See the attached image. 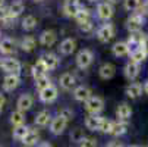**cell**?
<instances>
[{
	"mask_svg": "<svg viewBox=\"0 0 148 147\" xmlns=\"http://www.w3.org/2000/svg\"><path fill=\"white\" fill-rule=\"evenodd\" d=\"M92 59H94V55H92V52L91 50H88V49H84V50H81L78 55H76V66L79 68V69H87L91 63H92Z\"/></svg>",
	"mask_w": 148,
	"mask_h": 147,
	"instance_id": "1",
	"label": "cell"
},
{
	"mask_svg": "<svg viewBox=\"0 0 148 147\" xmlns=\"http://www.w3.org/2000/svg\"><path fill=\"white\" fill-rule=\"evenodd\" d=\"M85 109L87 112H90L91 115H98L103 109H104V101L101 97L98 96H91L87 101H85Z\"/></svg>",
	"mask_w": 148,
	"mask_h": 147,
	"instance_id": "2",
	"label": "cell"
},
{
	"mask_svg": "<svg viewBox=\"0 0 148 147\" xmlns=\"http://www.w3.org/2000/svg\"><path fill=\"white\" fill-rule=\"evenodd\" d=\"M144 24H145L144 16L139 15V13H134L128 18V21H126V28L131 31V34L132 32H139L142 30Z\"/></svg>",
	"mask_w": 148,
	"mask_h": 147,
	"instance_id": "3",
	"label": "cell"
},
{
	"mask_svg": "<svg viewBox=\"0 0 148 147\" xmlns=\"http://www.w3.org/2000/svg\"><path fill=\"white\" fill-rule=\"evenodd\" d=\"M97 37L101 43H109V41L114 37V27L113 24H104L98 28L97 31Z\"/></svg>",
	"mask_w": 148,
	"mask_h": 147,
	"instance_id": "4",
	"label": "cell"
},
{
	"mask_svg": "<svg viewBox=\"0 0 148 147\" xmlns=\"http://www.w3.org/2000/svg\"><path fill=\"white\" fill-rule=\"evenodd\" d=\"M66 125H68V121L65 118H62L60 115H57L50 122V133L53 135H60L63 131L66 130Z\"/></svg>",
	"mask_w": 148,
	"mask_h": 147,
	"instance_id": "5",
	"label": "cell"
},
{
	"mask_svg": "<svg viewBox=\"0 0 148 147\" xmlns=\"http://www.w3.org/2000/svg\"><path fill=\"white\" fill-rule=\"evenodd\" d=\"M114 15V9H113V5L109 3V2H103L97 6V16L103 21H109L112 16Z\"/></svg>",
	"mask_w": 148,
	"mask_h": 147,
	"instance_id": "6",
	"label": "cell"
},
{
	"mask_svg": "<svg viewBox=\"0 0 148 147\" xmlns=\"http://www.w3.org/2000/svg\"><path fill=\"white\" fill-rule=\"evenodd\" d=\"M57 96H59V91H57V88L53 86V84L49 86L47 88L40 91V100L43 103H51V101H54L57 99Z\"/></svg>",
	"mask_w": 148,
	"mask_h": 147,
	"instance_id": "7",
	"label": "cell"
},
{
	"mask_svg": "<svg viewBox=\"0 0 148 147\" xmlns=\"http://www.w3.org/2000/svg\"><path fill=\"white\" fill-rule=\"evenodd\" d=\"M142 40H144V34L141 32H132L128 38V41H126V44H128L129 47V55L138 49H141V44H142Z\"/></svg>",
	"mask_w": 148,
	"mask_h": 147,
	"instance_id": "8",
	"label": "cell"
},
{
	"mask_svg": "<svg viewBox=\"0 0 148 147\" xmlns=\"http://www.w3.org/2000/svg\"><path fill=\"white\" fill-rule=\"evenodd\" d=\"M82 9L81 3H79V0H66L65 5H63V12H65V15L68 16H76L78 12Z\"/></svg>",
	"mask_w": 148,
	"mask_h": 147,
	"instance_id": "9",
	"label": "cell"
},
{
	"mask_svg": "<svg viewBox=\"0 0 148 147\" xmlns=\"http://www.w3.org/2000/svg\"><path fill=\"white\" fill-rule=\"evenodd\" d=\"M3 71H6L9 74L19 75V72H21V63H19V60L18 59H13V57L3 59Z\"/></svg>",
	"mask_w": 148,
	"mask_h": 147,
	"instance_id": "10",
	"label": "cell"
},
{
	"mask_svg": "<svg viewBox=\"0 0 148 147\" xmlns=\"http://www.w3.org/2000/svg\"><path fill=\"white\" fill-rule=\"evenodd\" d=\"M116 115L119 118V121H123V122H128L132 116V108L129 106L128 103H120L117 109H116Z\"/></svg>",
	"mask_w": 148,
	"mask_h": 147,
	"instance_id": "11",
	"label": "cell"
},
{
	"mask_svg": "<svg viewBox=\"0 0 148 147\" xmlns=\"http://www.w3.org/2000/svg\"><path fill=\"white\" fill-rule=\"evenodd\" d=\"M32 103H34V99L31 94H22L19 99H18V103H16V106H18V110L21 112H27L32 108Z\"/></svg>",
	"mask_w": 148,
	"mask_h": 147,
	"instance_id": "12",
	"label": "cell"
},
{
	"mask_svg": "<svg viewBox=\"0 0 148 147\" xmlns=\"http://www.w3.org/2000/svg\"><path fill=\"white\" fill-rule=\"evenodd\" d=\"M19 82H21L19 75H16V74H9V75H6V78H5V81H3V90H5V91H13V90L19 86Z\"/></svg>",
	"mask_w": 148,
	"mask_h": 147,
	"instance_id": "13",
	"label": "cell"
},
{
	"mask_svg": "<svg viewBox=\"0 0 148 147\" xmlns=\"http://www.w3.org/2000/svg\"><path fill=\"white\" fill-rule=\"evenodd\" d=\"M56 40H57V35L51 30H46V31L41 32V35H40V43L43 46H46V47H51L56 43Z\"/></svg>",
	"mask_w": 148,
	"mask_h": 147,
	"instance_id": "14",
	"label": "cell"
},
{
	"mask_svg": "<svg viewBox=\"0 0 148 147\" xmlns=\"http://www.w3.org/2000/svg\"><path fill=\"white\" fill-rule=\"evenodd\" d=\"M123 72H125V77L128 78V79H135V78L139 75V63L129 60L128 63L125 65Z\"/></svg>",
	"mask_w": 148,
	"mask_h": 147,
	"instance_id": "15",
	"label": "cell"
},
{
	"mask_svg": "<svg viewBox=\"0 0 148 147\" xmlns=\"http://www.w3.org/2000/svg\"><path fill=\"white\" fill-rule=\"evenodd\" d=\"M103 116L100 115H90L87 116L85 119V127L91 131H100V127H101V124H103Z\"/></svg>",
	"mask_w": 148,
	"mask_h": 147,
	"instance_id": "16",
	"label": "cell"
},
{
	"mask_svg": "<svg viewBox=\"0 0 148 147\" xmlns=\"http://www.w3.org/2000/svg\"><path fill=\"white\" fill-rule=\"evenodd\" d=\"M75 49H76V41H75L73 38H65V40L60 43V47H59L60 53L65 55V56L72 55V53L75 52Z\"/></svg>",
	"mask_w": 148,
	"mask_h": 147,
	"instance_id": "17",
	"label": "cell"
},
{
	"mask_svg": "<svg viewBox=\"0 0 148 147\" xmlns=\"http://www.w3.org/2000/svg\"><path fill=\"white\" fill-rule=\"evenodd\" d=\"M75 84H76L75 75H72L71 72L62 74V77H60V87H62L63 90H72V88L75 87Z\"/></svg>",
	"mask_w": 148,
	"mask_h": 147,
	"instance_id": "18",
	"label": "cell"
},
{
	"mask_svg": "<svg viewBox=\"0 0 148 147\" xmlns=\"http://www.w3.org/2000/svg\"><path fill=\"white\" fill-rule=\"evenodd\" d=\"M73 97L78 101H84V103H85L91 97V90L88 87H85V86H79V87H76L73 90Z\"/></svg>",
	"mask_w": 148,
	"mask_h": 147,
	"instance_id": "19",
	"label": "cell"
},
{
	"mask_svg": "<svg viewBox=\"0 0 148 147\" xmlns=\"http://www.w3.org/2000/svg\"><path fill=\"white\" fill-rule=\"evenodd\" d=\"M98 74L103 79H110L116 74V66L113 63H103L98 69Z\"/></svg>",
	"mask_w": 148,
	"mask_h": 147,
	"instance_id": "20",
	"label": "cell"
},
{
	"mask_svg": "<svg viewBox=\"0 0 148 147\" xmlns=\"http://www.w3.org/2000/svg\"><path fill=\"white\" fill-rule=\"evenodd\" d=\"M47 71H49V68L46 66V63L41 59H38L35 62V65L32 66V77H34V79H38L41 77H46Z\"/></svg>",
	"mask_w": 148,
	"mask_h": 147,
	"instance_id": "21",
	"label": "cell"
},
{
	"mask_svg": "<svg viewBox=\"0 0 148 147\" xmlns=\"http://www.w3.org/2000/svg\"><path fill=\"white\" fill-rule=\"evenodd\" d=\"M126 133H128V122H123V121L113 122V128L110 131V135H113V137H122Z\"/></svg>",
	"mask_w": 148,
	"mask_h": 147,
	"instance_id": "22",
	"label": "cell"
},
{
	"mask_svg": "<svg viewBox=\"0 0 148 147\" xmlns=\"http://www.w3.org/2000/svg\"><path fill=\"white\" fill-rule=\"evenodd\" d=\"M37 127H46L49 125V122H51V116H50V112L49 110H41L35 115V119H34Z\"/></svg>",
	"mask_w": 148,
	"mask_h": 147,
	"instance_id": "23",
	"label": "cell"
},
{
	"mask_svg": "<svg viewBox=\"0 0 148 147\" xmlns=\"http://www.w3.org/2000/svg\"><path fill=\"white\" fill-rule=\"evenodd\" d=\"M141 94H142V86L139 82H131L126 87V96L131 99H138Z\"/></svg>",
	"mask_w": 148,
	"mask_h": 147,
	"instance_id": "24",
	"label": "cell"
},
{
	"mask_svg": "<svg viewBox=\"0 0 148 147\" xmlns=\"http://www.w3.org/2000/svg\"><path fill=\"white\" fill-rule=\"evenodd\" d=\"M40 59L46 63V66L49 68V71H50V69H56L57 65H59V59H57V56L53 55V53H44Z\"/></svg>",
	"mask_w": 148,
	"mask_h": 147,
	"instance_id": "25",
	"label": "cell"
},
{
	"mask_svg": "<svg viewBox=\"0 0 148 147\" xmlns=\"http://www.w3.org/2000/svg\"><path fill=\"white\" fill-rule=\"evenodd\" d=\"M38 140H40V133H38V130L29 128V131H28V134L25 135V138L22 140V143H24L27 147H31V146H35Z\"/></svg>",
	"mask_w": 148,
	"mask_h": 147,
	"instance_id": "26",
	"label": "cell"
},
{
	"mask_svg": "<svg viewBox=\"0 0 148 147\" xmlns=\"http://www.w3.org/2000/svg\"><path fill=\"white\" fill-rule=\"evenodd\" d=\"M112 52H113L114 56L122 57V56L129 55V47H128V44H126L125 41H117V43L112 47Z\"/></svg>",
	"mask_w": 148,
	"mask_h": 147,
	"instance_id": "27",
	"label": "cell"
},
{
	"mask_svg": "<svg viewBox=\"0 0 148 147\" xmlns=\"http://www.w3.org/2000/svg\"><path fill=\"white\" fill-rule=\"evenodd\" d=\"M15 50V43L12 38H3L0 41V53L3 55H10Z\"/></svg>",
	"mask_w": 148,
	"mask_h": 147,
	"instance_id": "28",
	"label": "cell"
},
{
	"mask_svg": "<svg viewBox=\"0 0 148 147\" xmlns=\"http://www.w3.org/2000/svg\"><path fill=\"white\" fill-rule=\"evenodd\" d=\"M75 19H76V22H78L79 25H82V24L88 22V21H91V12H90V9L82 8V9L78 12V15L75 16Z\"/></svg>",
	"mask_w": 148,
	"mask_h": 147,
	"instance_id": "29",
	"label": "cell"
},
{
	"mask_svg": "<svg viewBox=\"0 0 148 147\" xmlns=\"http://www.w3.org/2000/svg\"><path fill=\"white\" fill-rule=\"evenodd\" d=\"M24 12V3L22 2H13L10 6H9V16L10 18H16V16H19L21 13Z\"/></svg>",
	"mask_w": 148,
	"mask_h": 147,
	"instance_id": "30",
	"label": "cell"
},
{
	"mask_svg": "<svg viewBox=\"0 0 148 147\" xmlns=\"http://www.w3.org/2000/svg\"><path fill=\"white\" fill-rule=\"evenodd\" d=\"M10 122H12L13 127L24 125V122H25V115H24V112H21V110L12 112V115H10Z\"/></svg>",
	"mask_w": 148,
	"mask_h": 147,
	"instance_id": "31",
	"label": "cell"
},
{
	"mask_svg": "<svg viewBox=\"0 0 148 147\" xmlns=\"http://www.w3.org/2000/svg\"><path fill=\"white\" fill-rule=\"evenodd\" d=\"M28 131H29V128L25 127V125H19V127H15V128H13V138H16V140H19V141H22V140L25 138V135L28 134Z\"/></svg>",
	"mask_w": 148,
	"mask_h": 147,
	"instance_id": "32",
	"label": "cell"
},
{
	"mask_svg": "<svg viewBox=\"0 0 148 147\" xmlns=\"http://www.w3.org/2000/svg\"><path fill=\"white\" fill-rule=\"evenodd\" d=\"M35 38L34 37H25L22 40V43H21V47H22L24 52H32L35 49Z\"/></svg>",
	"mask_w": 148,
	"mask_h": 147,
	"instance_id": "33",
	"label": "cell"
},
{
	"mask_svg": "<svg viewBox=\"0 0 148 147\" xmlns=\"http://www.w3.org/2000/svg\"><path fill=\"white\" fill-rule=\"evenodd\" d=\"M35 27H37V19H35L32 15L25 16V19L22 21V28H24L25 31H31V30H34Z\"/></svg>",
	"mask_w": 148,
	"mask_h": 147,
	"instance_id": "34",
	"label": "cell"
},
{
	"mask_svg": "<svg viewBox=\"0 0 148 147\" xmlns=\"http://www.w3.org/2000/svg\"><path fill=\"white\" fill-rule=\"evenodd\" d=\"M147 53L142 50V49H138V50H135V52H132L131 53V60L132 62H136V63H141V62H144L145 59H147Z\"/></svg>",
	"mask_w": 148,
	"mask_h": 147,
	"instance_id": "35",
	"label": "cell"
},
{
	"mask_svg": "<svg viewBox=\"0 0 148 147\" xmlns=\"http://www.w3.org/2000/svg\"><path fill=\"white\" fill-rule=\"evenodd\" d=\"M84 138H85V135H84V131H82L81 128H75V130L71 131V140H72L73 143L79 144Z\"/></svg>",
	"mask_w": 148,
	"mask_h": 147,
	"instance_id": "36",
	"label": "cell"
},
{
	"mask_svg": "<svg viewBox=\"0 0 148 147\" xmlns=\"http://www.w3.org/2000/svg\"><path fill=\"white\" fill-rule=\"evenodd\" d=\"M49 86H51V84H50V79L47 78V75H46V77H41V78H38V79H35V87H37L38 91L47 88Z\"/></svg>",
	"mask_w": 148,
	"mask_h": 147,
	"instance_id": "37",
	"label": "cell"
},
{
	"mask_svg": "<svg viewBox=\"0 0 148 147\" xmlns=\"http://www.w3.org/2000/svg\"><path fill=\"white\" fill-rule=\"evenodd\" d=\"M123 6L126 10H136L141 6V0H123Z\"/></svg>",
	"mask_w": 148,
	"mask_h": 147,
	"instance_id": "38",
	"label": "cell"
},
{
	"mask_svg": "<svg viewBox=\"0 0 148 147\" xmlns=\"http://www.w3.org/2000/svg\"><path fill=\"white\" fill-rule=\"evenodd\" d=\"M112 128H113V121L104 118V119H103V124H101V127H100V133H103V134H110Z\"/></svg>",
	"mask_w": 148,
	"mask_h": 147,
	"instance_id": "39",
	"label": "cell"
},
{
	"mask_svg": "<svg viewBox=\"0 0 148 147\" xmlns=\"http://www.w3.org/2000/svg\"><path fill=\"white\" fill-rule=\"evenodd\" d=\"M78 147H97V141L91 137H85L78 144Z\"/></svg>",
	"mask_w": 148,
	"mask_h": 147,
	"instance_id": "40",
	"label": "cell"
},
{
	"mask_svg": "<svg viewBox=\"0 0 148 147\" xmlns=\"http://www.w3.org/2000/svg\"><path fill=\"white\" fill-rule=\"evenodd\" d=\"M59 115H60L62 118H65L66 121H71V119L73 118V112H72L71 109H68V108H63V109H60Z\"/></svg>",
	"mask_w": 148,
	"mask_h": 147,
	"instance_id": "41",
	"label": "cell"
},
{
	"mask_svg": "<svg viewBox=\"0 0 148 147\" xmlns=\"http://www.w3.org/2000/svg\"><path fill=\"white\" fill-rule=\"evenodd\" d=\"M79 27H81V30H82L84 32H91V31H92V28H94V24L91 22V21H88V22L82 24V25H79Z\"/></svg>",
	"mask_w": 148,
	"mask_h": 147,
	"instance_id": "42",
	"label": "cell"
},
{
	"mask_svg": "<svg viewBox=\"0 0 148 147\" xmlns=\"http://www.w3.org/2000/svg\"><path fill=\"white\" fill-rule=\"evenodd\" d=\"M8 16H9V8H5V6L2 5V6H0V21L3 22Z\"/></svg>",
	"mask_w": 148,
	"mask_h": 147,
	"instance_id": "43",
	"label": "cell"
},
{
	"mask_svg": "<svg viewBox=\"0 0 148 147\" xmlns=\"http://www.w3.org/2000/svg\"><path fill=\"white\" fill-rule=\"evenodd\" d=\"M139 15H148V0L147 2H144L141 6H139Z\"/></svg>",
	"mask_w": 148,
	"mask_h": 147,
	"instance_id": "44",
	"label": "cell"
},
{
	"mask_svg": "<svg viewBox=\"0 0 148 147\" xmlns=\"http://www.w3.org/2000/svg\"><path fill=\"white\" fill-rule=\"evenodd\" d=\"M141 49L148 55V34H144V40H142V44H141Z\"/></svg>",
	"mask_w": 148,
	"mask_h": 147,
	"instance_id": "45",
	"label": "cell"
},
{
	"mask_svg": "<svg viewBox=\"0 0 148 147\" xmlns=\"http://www.w3.org/2000/svg\"><path fill=\"white\" fill-rule=\"evenodd\" d=\"M106 147H123L120 141H110L109 144H106Z\"/></svg>",
	"mask_w": 148,
	"mask_h": 147,
	"instance_id": "46",
	"label": "cell"
},
{
	"mask_svg": "<svg viewBox=\"0 0 148 147\" xmlns=\"http://www.w3.org/2000/svg\"><path fill=\"white\" fill-rule=\"evenodd\" d=\"M5 103H6V97H5V94H2V93H0V108H2Z\"/></svg>",
	"mask_w": 148,
	"mask_h": 147,
	"instance_id": "47",
	"label": "cell"
},
{
	"mask_svg": "<svg viewBox=\"0 0 148 147\" xmlns=\"http://www.w3.org/2000/svg\"><path fill=\"white\" fill-rule=\"evenodd\" d=\"M37 147H53V146H51L50 143H47V141H43V143H40Z\"/></svg>",
	"mask_w": 148,
	"mask_h": 147,
	"instance_id": "48",
	"label": "cell"
},
{
	"mask_svg": "<svg viewBox=\"0 0 148 147\" xmlns=\"http://www.w3.org/2000/svg\"><path fill=\"white\" fill-rule=\"evenodd\" d=\"M144 91L148 94V81H145V84H144Z\"/></svg>",
	"mask_w": 148,
	"mask_h": 147,
	"instance_id": "49",
	"label": "cell"
},
{
	"mask_svg": "<svg viewBox=\"0 0 148 147\" xmlns=\"http://www.w3.org/2000/svg\"><path fill=\"white\" fill-rule=\"evenodd\" d=\"M107 2H109V3H112V5H113V3H117V2H119V0H107Z\"/></svg>",
	"mask_w": 148,
	"mask_h": 147,
	"instance_id": "50",
	"label": "cell"
},
{
	"mask_svg": "<svg viewBox=\"0 0 148 147\" xmlns=\"http://www.w3.org/2000/svg\"><path fill=\"white\" fill-rule=\"evenodd\" d=\"M0 69H3V60L0 59Z\"/></svg>",
	"mask_w": 148,
	"mask_h": 147,
	"instance_id": "51",
	"label": "cell"
},
{
	"mask_svg": "<svg viewBox=\"0 0 148 147\" xmlns=\"http://www.w3.org/2000/svg\"><path fill=\"white\" fill-rule=\"evenodd\" d=\"M3 5V0H0V6H2Z\"/></svg>",
	"mask_w": 148,
	"mask_h": 147,
	"instance_id": "52",
	"label": "cell"
},
{
	"mask_svg": "<svg viewBox=\"0 0 148 147\" xmlns=\"http://www.w3.org/2000/svg\"><path fill=\"white\" fill-rule=\"evenodd\" d=\"M128 147H139V146H128Z\"/></svg>",
	"mask_w": 148,
	"mask_h": 147,
	"instance_id": "53",
	"label": "cell"
},
{
	"mask_svg": "<svg viewBox=\"0 0 148 147\" xmlns=\"http://www.w3.org/2000/svg\"><path fill=\"white\" fill-rule=\"evenodd\" d=\"M34 2H43V0H34Z\"/></svg>",
	"mask_w": 148,
	"mask_h": 147,
	"instance_id": "54",
	"label": "cell"
},
{
	"mask_svg": "<svg viewBox=\"0 0 148 147\" xmlns=\"http://www.w3.org/2000/svg\"><path fill=\"white\" fill-rule=\"evenodd\" d=\"M88 2H97V0H88Z\"/></svg>",
	"mask_w": 148,
	"mask_h": 147,
	"instance_id": "55",
	"label": "cell"
},
{
	"mask_svg": "<svg viewBox=\"0 0 148 147\" xmlns=\"http://www.w3.org/2000/svg\"><path fill=\"white\" fill-rule=\"evenodd\" d=\"M0 113H2V108H0Z\"/></svg>",
	"mask_w": 148,
	"mask_h": 147,
	"instance_id": "56",
	"label": "cell"
}]
</instances>
